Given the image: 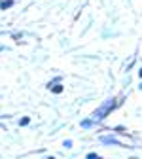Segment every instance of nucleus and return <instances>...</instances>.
<instances>
[{
    "label": "nucleus",
    "instance_id": "f257e3e1",
    "mask_svg": "<svg viewBox=\"0 0 142 159\" xmlns=\"http://www.w3.org/2000/svg\"><path fill=\"white\" fill-rule=\"evenodd\" d=\"M112 106H114V101H108V104L104 102L103 106H100V108H98V110L95 112V117L91 119V121L95 123V121H98V119H103V117H104V114H108V112L112 110Z\"/></svg>",
    "mask_w": 142,
    "mask_h": 159
}]
</instances>
